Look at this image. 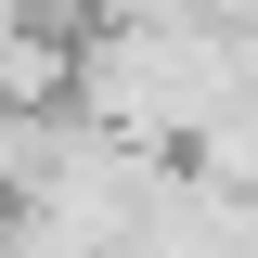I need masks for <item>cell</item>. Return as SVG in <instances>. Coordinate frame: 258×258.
Segmentation results:
<instances>
[{
    "label": "cell",
    "instance_id": "obj_1",
    "mask_svg": "<svg viewBox=\"0 0 258 258\" xmlns=\"http://www.w3.org/2000/svg\"><path fill=\"white\" fill-rule=\"evenodd\" d=\"M78 116L129 155H194L207 129L258 116V52L232 26H103L78 52Z\"/></svg>",
    "mask_w": 258,
    "mask_h": 258
},
{
    "label": "cell",
    "instance_id": "obj_2",
    "mask_svg": "<svg viewBox=\"0 0 258 258\" xmlns=\"http://www.w3.org/2000/svg\"><path fill=\"white\" fill-rule=\"evenodd\" d=\"M13 13H26V0H0V26H13Z\"/></svg>",
    "mask_w": 258,
    "mask_h": 258
}]
</instances>
